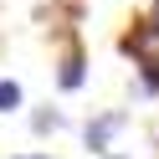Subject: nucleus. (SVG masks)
<instances>
[{"label": "nucleus", "mask_w": 159, "mask_h": 159, "mask_svg": "<svg viewBox=\"0 0 159 159\" xmlns=\"http://www.w3.org/2000/svg\"><path fill=\"white\" fill-rule=\"evenodd\" d=\"M31 128L46 139V134H57V128H67V118L57 113V108H36V113H31Z\"/></svg>", "instance_id": "39448f33"}, {"label": "nucleus", "mask_w": 159, "mask_h": 159, "mask_svg": "<svg viewBox=\"0 0 159 159\" xmlns=\"http://www.w3.org/2000/svg\"><path fill=\"white\" fill-rule=\"evenodd\" d=\"M123 128H128V113H103V118H93V123L82 128V144L93 149V154H108V144H113Z\"/></svg>", "instance_id": "f03ea898"}, {"label": "nucleus", "mask_w": 159, "mask_h": 159, "mask_svg": "<svg viewBox=\"0 0 159 159\" xmlns=\"http://www.w3.org/2000/svg\"><path fill=\"white\" fill-rule=\"evenodd\" d=\"M21 103H26L21 82L16 77H0V113H21Z\"/></svg>", "instance_id": "20e7f679"}, {"label": "nucleus", "mask_w": 159, "mask_h": 159, "mask_svg": "<svg viewBox=\"0 0 159 159\" xmlns=\"http://www.w3.org/2000/svg\"><path fill=\"white\" fill-rule=\"evenodd\" d=\"M16 159H52V154H16Z\"/></svg>", "instance_id": "423d86ee"}, {"label": "nucleus", "mask_w": 159, "mask_h": 159, "mask_svg": "<svg viewBox=\"0 0 159 159\" xmlns=\"http://www.w3.org/2000/svg\"><path fill=\"white\" fill-rule=\"evenodd\" d=\"M103 159H128V154H103Z\"/></svg>", "instance_id": "0eeeda50"}, {"label": "nucleus", "mask_w": 159, "mask_h": 159, "mask_svg": "<svg viewBox=\"0 0 159 159\" xmlns=\"http://www.w3.org/2000/svg\"><path fill=\"white\" fill-rule=\"evenodd\" d=\"M123 52L134 57L139 67H159V21L149 16V21H139L134 31L123 36Z\"/></svg>", "instance_id": "f257e3e1"}, {"label": "nucleus", "mask_w": 159, "mask_h": 159, "mask_svg": "<svg viewBox=\"0 0 159 159\" xmlns=\"http://www.w3.org/2000/svg\"><path fill=\"white\" fill-rule=\"evenodd\" d=\"M82 82H87V62H82V52H77V46H67L62 62H57V87H62V93H77Z\"/></svg>", "instance_id": "7ed1b4c3"}]
</instances>
